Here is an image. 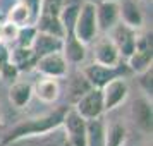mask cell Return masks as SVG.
<instances>
[{
	"label": "cell",
	"instance_id": "obj_1",
	"mask_svg": "<svg viewBox=\"0 0 153 146\" xmlns=\"http://www.w3.org/2000/svg\"><path fill=\"white\" fill-rule=\"evenodd\" d=\"M67 108H69V107H59L57 110L50 112L47 115L19 122L17 125H14V127L9 131V134L4 138L2 143H4V145H9V143L17 141V139L29 138V136H38V134H45V132H50V131H53V129H57V127H60Z\"/></svg>",
	"mask_w": 153,
	"mask_h": 146
},
{
	"label": "cell",
	"instance_id": "obj_2",
	"mask_svg": "<svg viewBox=\"0 0 153 146\" xmlns=\"http://www.w3.org/2000/svg\"><path fill=\"white\" fill-rule=\"evenodd\" d=\"M72 35L76 36L79 43L88 47L98 38V24H97V12H95V4L83 2L79 7V14L74 22Z\"/></svg>",
	"mask_w": 153,
	"mask_h": 146
},
{
	"label": "cell",
	"instance_id": "obj_3",
	"mask_svg": "<svg viewBox=\"0 0 153 146\" xmlns=\"http://www.w3.org/2000/svg\"><path fill=\"white\" fill-rule=\"evenodd\" d=\"M81 72L84 74V77L88 79V83L91 84V88L95 90H102L105 84H108L110 81L117 79V77H126V74L129 72L126 62H120L115 67H105L100 64L91 62L90 65H86L81 69Z\"/></svg>",
	"mask_w": 153,
	"mask_h": 146
},
{
	"label": "cell",
	"instance_id": "obj_4",
	"mask_svg": "<svg viewBox=\"0 0 153 146\" xmlns=\"http://www.w3.org/2000/svg\"><path fill=\"white\" fill-rule=\"evenodd\" d=\"M153 48H152V33L150 35H138L136 40V48L131 53V57L126 60V65L129 72L134 74H143L146 70L153 69Z\"/></svg>",
	"mask_w": 153,
	"mask_h": 146
},
{
	"label": "cell",
	"instance_id": "obj_5",
	"mask_svg": "<svg viewBox=\"0 0 153 146\" xmlns=\"http://www.w3.org/2000/svg\"><path fill=\"white\" fill-rule=\"evenodd\" d=\"M138 35H139L138 31H134V29L124 26L122 22H117V24L108 31V38H110L112 42H114V45L117 47L119 55H120V60H122V62H126V60L131 57V53L134 52Z\"/></svg>",
	"mask_w": 153,
	"mask_h": 146
},
{
	"label": "cell",
	"instance_id": "obj_6",
	"mask_svg": "<svg viewBox=\"0 0 153 146\" xmlns=\"http://www.w3.org/2000/svg\"><path fill=\"white\" fill-rule=\"evenodd\" d=\"M35 70L43 77L62 79L69 74V64L64 59L62 52H57V53H50V55L36 59Z\"/></svg>",
	"mask_w": 153,
	"mask_h": 146
},
{
	"label": "cell",
	"instance_id": "obj_7",
	"mask_svg": "<svg viewBox=\"0 0 153 146\" xmlns=\"http://www.w3.org/2000/svg\"><path fill=\"white\" fill-rule=\"evenodd\" d=\"M74 110L84 119V120H95V119H102L105 113L103 108V98H102V91L91 88L84 96H81L72 107Z\"/></svg>",
	"mask_w": 153,
	"mask_h": 146
},
{
	"label": "cell",
	"instance_id": "obj_8",
	"mask_svg": "<svg viewBox=\"0 0 153 146\" xmlns=\"http://www.w3.org/2000/svg\"><path fill=\"white\" fill-rule=\"evenodd\" d=\"M102 98H103V108L105 112H110L124 103L129 96V84L126 81V77H117L105 84L102 88Z\"/></svg>",
	"mask_w": 153,
	"mask_h": 146
},
{
	"label": "cell",
	"instance_id": "obj_9",
	"mask_svg": "<svg viewBox=\"0 0 153 146\" xmlns=\"http://www.w3.org/2000/svg\"><path fill=\"white\" fill-rule=\"evenodd\" d=\"M91 45H93V62L95 64H100V65H105V67H115L122 62L117 47L108 38V35L97 38Z\"/></svg>",
	"mask_w": 153,
	"mask_h": 146
},
{
	"label": "cell",
	"instance_id": "obj_10",
	"mask_svg": "<svg viewBox=\"0 0 153 146\" xmlns=\"http://www.w3.org/2000/svg\"><path fill=\"white\" fill-rule=\"evenodd\" d=\"M132 122L138 125V129L145 134H152L153 129V105L152 100L146 96L136 98L131 105Z\"/></svg>",
	"mask_w": 153,
	"mask_h": 146
},
{
	"label": "cell",
	"instance_id": "obj_11",
	"mask_svg": "<svg viewBox=\"0 0 153 146\" xmlns=\"http://www.w3.org/2000/svg\"><path fill=\"white\" fill-rule=\"evenodd\" d=\"M98 33H108L119 22V0H105L95 4Z\"/></svg>",
	"mask_w": 153,
	"mask_h": 146
},
{
	"label": "cell",
	"instance_id": "obj_12",
	"mask_svg": "<svg viewBox=\"0 0 153 146\" xmlns=\"http://www.w3.org/2000/svg\"><path fill=\"white\" fill-rule=\"evenodd\" d=\"M119 22L139 31L145 24V14L136 0H119Z\"/></svg>",
	"mask_w": 153,
	"mask_h": 146
},
{
	"label": "cell",
	"instance_id": "obj_13",
	"mask_svg": "<svg viewBox=\"0 0 153 146\" xmlns=\"http://www.w3.org/2000/svg\"><path fill=\"white\" fill-rule=\"evenodd\" d=\"M64 139H65V132H64L62 125H60V127H57V129L50 132L17 139V141H12V143H9L5 146H62Z\"/></svg>",
	"mask_w": 153,
	"mask_h": 146
},
{
	"label": "cell",
	"instance_id": "obj_14",
	"mask_svg": "<svg viewBox=\"0 0 153 146\" xmlns=\"http://www.w3.org/2000/svg\"><path fill=\"white\" fill-rule=\"evenodd\" d=\"M60 93H62L60 83H59V79H53V77L40 76L38 81L33 84V95L42 103H47V105L55 103L57 100L60 98Z\"/></svg>",
	"mask_w": 153,
	"mask_h": 146
},
{
	"label": "cell",
	"instance_id": "obj_15",
	"mask_svg": "<svg viewBox=\"0 0 153 146\" xmlns=\"http://www.w3.org/2000/svg\"><path fill=\"white\" fill-rule=\"evenodd\" d=\"M62 38H57V36L52 35H45V33H36L35 42H33V53H35L36 59L45 55H50V53H57V52H62Z\"/></svg>",
	"mask_w": 153,
	"mask_h": 146
},
{
	"label": "cell",
	"instance_id": "obj_16",
	"mask_svg": "<svg viewBox=\"0 0 153 146\" xmlns=\"http://www.w3.org/2000/svg\"><path fill=\"white\" fill-rule=\"evenodd\" d=\"M62 55L64 59L67 60V64H72V65H77L81 64L86 59V47L83 43H79L76 40V36L72 33H65L62 40Z\"/></svg>",
	"mask_w": 153,
	"mask_h": 146
},
{
	"label": "cell",
	"instance_id": "obj_17",
	"mask_svg": "<svg viewBox=\"0 0 153 146\" xmlns=\"http://www.w3.org/2000/svg\"><path fill=\"white\" fill-rule=\"evenodd\" d=\"M33 98V84L29 81H16L9 86V100L17 108H24Z\"/></svg>",
	"mask_w": 153,
	"mask_h": 146
},
{
	"label": "cell",
	"instance_id": "obj_18",
	"mask_svg": "<svg viewBox=\"0 0 153 146\" xmlns=\"http://www.w3.org/2000/svg\"><path fill=\"white\" fill-rule=\"evenodd\" d=\"M9 62H12L19 69V72H28V70H35L36 57L31 48H19V47H12L9 52Z\"/></svg>",
	"mask_w": 153,
	"mask_h": 146
},
{
	"label": "cell",
	"instance_id": "obj_19",
	"mask_svg": "<svg viewBox=\"0 0 153 146\" xmlns=\"http://www.w3.org/2000/svg\"><path fill=\"white\" fill-rule=\"evenodd\" d=\"M91 90V84L88 83V79L84 77L81 70H77L76 74H72L67 81V96H69V103L76 105V102L81 96H84L88 91Z\"/></svg>",
	"mask_w": 153,
	"mask_h": 146
},
{
	"label": "cell",
	"instance_id": "obj_20",
	"mask_svg": "<svg viewBox=\"0 0 153 146\" xmlns=\"http://www.w3.org/2000/svg\"><path fill=\"white\" fill-rule=\"evenodd\" d=\"M36 31L40 33H45V35H52V36H57V38H62L65 36V31H64L62 24L59 21V16H53V14H47V12H42L38 21L35 24Z\"/></svg>",
	"mask_w": 153,
	"mask_h": 146
},
{
	"label": "cell",
	"instance_id": "obj_21",
	"mask_svg": "<svg viewBox=\"0 0 153 146\" xmlns=\"http://www.w3.org/2000/svg\"><path fill=\"white\" fill-rule=\"evenodd\" d=\"M5 21L14 24L16 28H26V26H35L33 22V17H31V12L28 10V7L22 4V2H16L12 7L7 10V16H5Z\"/></svg>",
	"mask_w": 153,
	"mask_h": 146
},
{
	"label": "cell",
	"instance_id": "obj_22",
	"mask_svg": "<svg viewBox=\"0 0 153 146\" xmlns=\"http://www.w3.org/2000/svg\"><path fill=\"white\" fill-rule=\"evenodd\" d=\"M105 131L107 125L102 119L86 120V129H84L86 146H105Z\"/></svg>",
	"mask_w": 153,
	"mask_h": 146
},
{
	"label": "cell",
	"instance_id": "obj_23",
	"mask_svg": "<svg viewBox=\"0 0 153 146\" xmlns=\"http://www.w3.org/2000/svg\"><path fill=\"white\" fill-rule=\"evenodd\" d=\"M127 139V129L120 122H112L105 131V146H124Z\"/></svg>",
	"mask_w": 153,
	"mask_h": 146
},
{
	"label": "cell",
	"instance_id": "obj_24",
	"mask_svg": "<svg viewBox=\"0 0 153 146\" xmlns=\"http://www.w3.org/2000/svg\"><path fill=\"white\" fill-rule=\"evenodd\" d=\"M83 2H74V4H67L64 5L62 10L59 12V21L62 24V28L65 33H72L74 29V22L77 19V14H79V7H81Z\"/></svg>",
	"mask_w": 153,
	"mask_h": 146
},
{
	"label": "cell",
	"instance_id": "obj_25",
	"mask_svg": "<svg viewBox=\"0 0 153 146\" xmlns=\"http://www.w3.org/2000/svg\"><path fill=\"white\" fill-rule=\"evenodd\" d=\"M17 33H19V28H16L14 24L4 21L2 26H0V43L9 47V48H10V45L14 47L16 40H17Z\"/></svg>",
	"mask_w": 153,
	"mask_h": 146
},
{
	"label": "cell",
	"instance_id": "obj_26",
	"mask_svg": "<svg viewBox=\"0 0 153 146\" xmlns=\"http://www.w3.org/2000/svg\"><path fill=\"white\" fill-rule=\"evenodd\" d=\"M36 33H38V31H36L35 26L21 28L19 33H17V40H16L14 47H19V48H31V47H33V42H35Z\"/></svg>",
	"mask_w": 153,
	"mask_h": 146
},
{
	"label": "cell",
	"instance_id": "obj_27",
	"mask_svg": "<svg viewBox=\"0 0 153 146\" xmlns=\"http://www.w3.org/2000/svg\"><path fill=\"white\" fill-rule=\"evenodd\" d=\"M19 76H21V72H19V69H17L12 62H7L2 67V70H0L2 81H5V83H9V84H14L16 81H19Z\"/></svg>",
	"mask_w": 153,
	"mask_h": 146
},
{
	"label": "cell",
	"instance_id": "obj_28",
	"mask_svg": "<svg viewBox=\"0 0 153 146\" xmlns=\"http://www.w3.org/2000/svg\"><path fill=\"white\" fill-rule=\"evenodd\" d=\"M138 83H139V88H141L143 93H145L143 96H146V98L152 100V93H153V69L146 70V72H143V74H139Z\"/></svg>",
	"mask_w": 153,
	"mask_h": 146
},
{
	"label": "cell",
	"instance_id": "obj_29",
	"mask_svg": "<svg viewBox=\"0 0 153 146\" xmlns=\"http://www.w3.org/2000/svg\"><path fill=\"white\" fill-rule=\"evenodd\" d=\"M19 2H22V4L28 7V10L31 12V17H33V22L36 24L38 17H40V14H42L43 0H19Z\"/></svg>",
	"mask_w": 153,
	"mask_h": 146
},
{
	"label": "cell",
	"instance_id": "obj_30",
	"mask_svg": "<svg viewBox=\"0 0 153 146\" xmlns=\"http://www.w3.org/2000/svg\"><path fill=\"white\" fill-rule=\"evenodd\" d=\"M9 52H10V48L0 43V70H2V67L9 62Z\"/></svg>",
	"mask_w": 153,
	"mask_h": 146
},
{
	"label": "cell",
	"instance_id": "obj_31",
	"mask_svg": "<svg viewBox=\"0 0 153 146\" xmlns=\"http://www.w3.org/2000/svg\"><path fill=\"white\" fill-rule=\"evenodd\" d=\"M86 2H91V4H98V2H105V0H86Z\"/></svg>",
	"mask_w": 153,
	"mask_h": 146
},
{
	"label": "cell",
	"instance_id": "obj_32",
	"mask_svg": "<svg viewBox=\"0 0 153 146\" xmlns=\"http://www.w3.org/2000/svg\"><path fill=\"white\" fill-rule=\"evenodd\" d=\"M2 22H4V21H2V19H0V26H2Z\"/></svg>",
	"mask_w": 153,
	"mask_h": 146
},
{
	"label": "cell",
	"instance_id": "obj_33",
	"mask_svg": "<svg viewBox=\"0 0 153 146\" xmlns=\"http://www.w3.org/2000/svg\"><path fill=\"white\" fill-rule=\"evenodd\" d=\"M0 146H5V145H4V143H0Z\"/></svg>",
	"mask_w": 153,
	"mask_h": 146
},
{
	"label": "cell",
	"instance_id": "obj_34",
	"mask_svg": "<svg viewBox=\"0 0 153 146\" xmlns=\"http://www.w3.org/2000/svg\"><path fill=\"white\" fill-rule=\"evenodd\" d=\"M0 122H2V119H0Z\"/></svg>",
	"mask_w": 153,
	"mask_h": 146
}]
</instances>
